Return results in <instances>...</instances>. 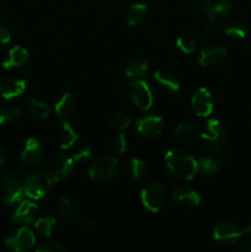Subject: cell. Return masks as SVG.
I'll return each instance as SVG.
<instances>
[{"label": "cell", "instance_id": "obj_30", "mask_svg": "<svg viewBox=\"0 0 251 252\" xmlns=\"http://www.w3.org/2000/svg\"><path fill=\"white\" fill-rule=\"evenodd\" d=\"M56 219L53 217H44V218L37 219L34 223V230L37 231L39 236L48 238L52 235L54 228H56Z\"/></svg>", "mask_w": 251, "mask_h": 252}, {"label": "cell", "instance_id": "obj_3", "mask_svg": "<svg viewBox=\"0 0 251 252\" xmlns=\"http://www.w3.org/2000/svg\"><path fill=\"white\" fill-rule=\"evenodd\" d=\"M0 182H1V187L5 192V196L2 198V203L5 207H11L20 203L26 196L24 189V182H21V180L12 172L5 171L1 175Z\"/></svg>", "mask_w": 251, "mask_h": 252}, {"label": "cell", "instance_id": "obj_21", "mask_svg": "<svg viewBox=\"0 0 251 252\" xmlns=\"http://www.w3.org/2000/svg\"><path fill=\"white\" fill-rule=\"evenodd\" d=\"M79 135L76 130L74 129L73 126L69 122H63L59 127V134H58V142L59 147L63 150H68L78 142Z\"/></svg>", "mask_w": 251, "mask_h": 252}, {"label": "cell", "instance_id": "obj_5", "mask_svg": "<svg viewBox=\"0 0 251 252\" xmlns=\"http://www.w3.org/2000/svg\"><path fill=\"white\" fill-rule=\"evenodd\" d=\"M140 201L142 204L153 213L161 211L166 203V191L165 187L159 182H152L143 187L140 192Z\"/></svg>", "mask_w": 251, "mask_h": 252}, {"label": "cell", "instance_id": "obj_2", "mask_svg": "<svg viewBox=\"0 0 251 252\" xmlns=\"http://www.w3.org/2000/svg\"><path fill=\"white\" fill-rule=\"evenodd\" d=\"M53 181L49 179L47 172L41 170H32L25 176V194L31 199H42L51 192Z\"/></svg>", "mask_w": 251, "mask_h": 252}, {"label": "cell", "instance_id": "obj_10", "mask_svg": "<svg viewBox=\"0 0 251 252\" xmlns=\"http://www.w3.org/2000/svg\"><path fill=\"white\" fill-rule=\"evenodd\" d=\"M137 130L145 139H157L164 132V121L159 116H144L137 120Z\"/></svg>", "mask_w": 251, "mask_h": 252}, {"label": "cell", "instance_id": "obj_1", "mask_svg": "<svg viewBox=\"0 0 251 252\" xmlns=\"http://www.w3.org/2000/svg\"><path fill=\"white\" fill-rule=\"evenodd\" d=\"M165 162L170 174L181 181H191L198 172L197 160L180 148L170 149L165 155Z\"/></svg>", "mask_w": 251, "mask_h": 252}, {"label": "cell", "instance_id": "obj_33", "mask_svg": "<svg viewBox=\"0 0 251 252\" xmlns=\"http://www.w3.org/2000/svg\"><path fill=\"white\" fill-rule=\"evenodd\" d=\"M130 176L133 180L138 181V180H142L144 177L145 172H147V165L143 161L142 159H138V158H133L130 160Z\"/></svg>", "mask_w": 251, "mask_h": 252}, {"label": "cell", "instance_id": "obj_6", "mask_svg": "<svg viewBox=\"0 0 251 252\" xmlns=\"http://www.w3.org/2000/svg\"><path fill=\"white\" fill-rule=\"evenodd\" d=\"M129 89L130 97L134 105L142 111H148L153 107L155 101L154 91L152 86L143 79L132 80V83L128 86Z\"/></svg>", "mask_w": 251, "mask_h": 252}, {"label": "cell", "instance_id": "obj_40", "mask_svg": "<svg viewBox=\"0 0 251 252\" xmlns=\"http://www.w3.org/2000/svg\"><path fill=\"white\" fill-rule=\"evenodd\" d=\"M214 25H216V21H212V20H209L208 24H206L203 26L202 31H203L204 33H207V34H211L212 32L214 31Z\"/></svg>", "mask_w": 251, "mask_h": 252}, {"label": "cell", "instance_id": "obj_29", "mask_svg": "<svg viewBox=\"0 0 251 252\" xmlns=\"http://www.w3.org/2000/svg\"><path fill=\"white\" fill-rule=\"evenodd\" d=\"M59 217L64 220H74L78 217V208L66 197H62L58 203Z\"/></svg>", "mask_w": 251, "mask_h": 252}, {"label": "cell", "instance_id": "obj_11", "mask_svg": "<svg viewBox=\"0 0 251 252\" xmlns=\"http://www.w3.org/2000/svg\"><path fill=\"white\" fill-rule=\"evenodd\" d=\"M191 106L198 117H208L214 108L213 95L207 88L197 89L192 95Z\"/></svg>", "mask_w": 251, "mask_h": 252}, {"label": "cell", "instance_id": "obj_16", "mask_svg": "<svg viewBox=\"0 0 251 252\" xmlns=\"http://www.w3.org/2000/svg\"><path fill=\"white\" fill-rule=\"evenodd\" d=\"M43 158V148L36 138H29L21 150V160L27 165H38Z\"/></svg>", "mask_w": 251, "mask_h": 252}, {"label": "cell", "instance_id": "obj_18", "mask_svg": "<svg viewBox=\"0 0 251 252\" xmlns=\"http://www.w3.org/2000/svg\"><path fill=\"white\" fill-rule=\"evenodd\" d=\"M30 53L26 48L21 46H15L6 53V56L2 59V68L12 69L19 68L29 62Z\"/></svg>", "mask_w": 251, "mask_h": 252}, {"label": "cell", "instance_id": "obj_17", "mask_svg": "<svg viewBox=\"0 0 251 252\" xmlns=\"http://www.w3.org/2000/svg\"><path fill=\"white\" fill-rule=\"evenodd\" d=\"M172 197L187 208H196L201 204V196L198 192L186 185L177 186L172 192Z\"/></svg>", "mask_w": 251, "mask_h": 252}, {"label": "cell", "instance_id": "obj_26", "mask_svg": "<svg viewBox=\"0 0 251 252\" xmlns=\"http://www.w3.org/2000/svg\"><path fill=\"white\" fill-rule=\"evenodd\" d=\"M149 63L145 61H140V59H134L130 61L126 66V76L129 80H138L142 79L145 74L149 70Z\"/></svg>", "mask_w": 251, "mask_h": 252}, {"label": "cell", "instance_id": "obj_43", "mask_svg": "<svg viewBox=\"0 0 251 252\" xmlns=\"http://www.w3.org/2000/svg\"><path fill=\"white\" fill-rule=\"evenodd\" d=\"M240 250L245 251V252H251V241L244 244V245L240 248Z\"/></svg>", "mask_w": 251, "mask_h": 252}, {"label": "cell", "instance_id": "obj_39", "mask_svg": "<svg viewBox=\"0 0 251 252\" xmlns=\"http://www.w3.org/2000/svg\"><path fill=\"white\" fill-rule=\"evenodd\" d=\"M80 225L84 230L91 231L96 228V221L93 218H83L80 221Z\"/></svg>", "mask_w": 251, "mask_h": 252}, {"label": "cell", "instance_id": "obj_35", "mask_svg": "<svg viewBox=\"0 0 251 252\" xmlns=\"http://www.w3.org/2000/svg\"><path fill=\"white\" fill-rule=\"evenodd\" d=\"M65 250L66 249L63 244L54 240L43 241L36 248L37 252H64Z\"/></svg>", "mask_w": 251, "mask_h": 252}, {"label": "cell", "instance_id": "obj_13", "mask_svg": "<svg viewBox=\"0 0 251 252\" xmlns=\"http://www.w3.org/2000/svg\"><path fill=\"white\" fill-rule=\"evenodd\" d=\"M26 90V83L24 79L17 76L6 75L0 78V97L4 100H12L19 97Z\"/></svg>", "mask_w": 251, "mask_h": 252}, {"label": "cell", "instance_id": "obj_41", "mask_svg": "<svg viewBox=\"0 0 251 252\" xmlns=\"http://www.w3.org/2000/svg\"><path fill=\"white\" fill-rule=\"evenodd\" d=\"M5 159H6V152H5L4 147H2V145L0 144V165L4 164Z\"/></svg>", "mask_w": 251, "mask_h": 252}, {"label": "cell", "instance_id": "obj_20", "mask_svg": "<svg viewBox=\"0 0 251 252\" xmlns=\"http://www.w3.org/2000/svg\"><path fill=\"white\" fill-rule=\"evenodd\" d=\"M76 107V98L74 96V94L66 93L57 101L56 107H54V111H56V116L58 118H62V120H65V118L70 117L74 113Z\"/></svg>", "mask_w": 251, "mask_h": 252}, {"label": "cell", "instance_id": "obj_42", "mask_svg": "<svg viewBox=\"0 0 251 252\" xmlns=\"http://www.w3.org/2000/svg\"><path fill=\"white\" fill-rule=\"evenodd\" d=\"M243 236H250L251 238V224H249L243 229Z\"/></svg>", "mask_w": 251, "mask_h": 252}, {"label": "cell", "instance_id": "obj_34", "mask_svg": "<svg viewBox=\"0 0 251 252\" xmlns=\"http://www.w3.org/2000/svg\"><path fill=\"white\" fill-rule=\"evenodd\" d=\"M176 46L177 48L180 49L181 52L186 54H191L196 51V41L192 38L191 36H187V34H182L180 36L179 38L176 39Z\"/></svg>", "mask_w": 251, "mask_h": 252}, {"label": "cell", "instance_id": "obj_27", "mask_svg": "<svg viewBox=\"0 0 251 252\" xmlns=\"http://www.w3.org/2000/svg\"><path fill=\"white\" fill-rule=\"evenodd\" d=\"M26 107L30 115L39 121H43L46 118H48L49 113H51L49 106L47 103L42 102V101L36 100V98H29L26 103Z\"/></svg>", "mask_w": 251, "mask_h": 252}, {"label": "cell", "instance_id": "obj_22", "mask_svg": "<svg viewBox=\"0 0 251 252\" xmlns=\"http://www.w3.org/2000/svg\"><path fill=\"white\" fill-rule=\"evenodd\" d=\"M153 76H154V79L160 85L164 86L165 89H167L171 93H177L180 90V88H181V83H180L179 78L169 70L157 69V70L154 71Z\"/></svg>", "mask_w": 251, "mask_h": 252}, {"label": "cell", "instance_id": "obj_9", "mask_svg": "<svg viewBox=\"0 0 251 252\" xmlns=\"http://www.w3.org/2000/svg\"><path fill=\"white\" fill-rule=\"evenodd\" d=\"M213 238L218 245L231 248L243 238V229L230 221H224L213 229Z\"/></svg>", "mask_w": 251, "mask_h": 252}, {"label": "cell", "instance_id": "obj_28", "mask_svg": "<svg viewBox=\"0 0 251 252\" xmlns=\"http://www.w3.org/2000/svg\"><path fill=\"white\" fill-rule=\"evenodd\" d=\"M22 118V111L15 106L0 108V126H14Z\"/></svg>", "mask_w": 251, "mask_h": 252}, {"label": "cell", "instance_id": "obj_24", "mask_svg": "<svg viewBox=\"0 0 251 252\" xmlns=\"http://www.w3.org/2000/svg\"><path fill=\"white\" fill-rule=\"evenodd\" d=\"M147 5L142 4V2H137V4H132L128 7L127 12H126V21L129 26H138L142 24L143 20L147 16Z\"/></svg>", "mask_w": 251, "mask_h": 252}, {"label": "cell", "instance_id": "obj_19", "mask_svg": "<svg viewBox=\"0 0 251 252\" xmlns=\"http://www.w3.org/2000/svg\"><path fill=\"white\" fill-rule=\"evenodd\" d=\"M209 20L216 21V17L223 16L230 12L234 0H201Z\"/></svg>", "mask_w": 251, "mask_h": 252}, {"label": "cell", "instance_id": "obj_25", "mask_svg": "<svg viewBox=\"0 0 251 252\" xmlns=\"http://www.w3.org/2000/svg\"><path fill=\"white\" fill-rule=\"evenodd\" d=\"M198 171L204 176H214L221 170V164L218 159L213 157H203L197 160Z\"/></svg>", "mask_w": 251, "mask_h": 252}, {"label": "cell", "instance_id": "obj_23", "mask_svg": "<svg viewBox=\"0 0 251 252\" xmlns=\"http://www.w3.org/2000/svg\"><path fill=\"white\" fill-rule=\"evenodd\" d=\"M223 31L226 37L233 39H244L248 34V27L245 22L239 19H231L224 25Z\"/></svg>", "mask_w": 251, "mask_h": 252}, {"label": "cell", "instance_id": "obj_15", "mask_svg": "<svg viewBox=\"0 0 251 252\" xmlns=\"http://www.w3.org/2000/svg\"><path fill=\"white\" fill-rule=\"evenodd\" d=\"M226 51L223 47H206L197 56V62L203 68H214L225 59Z\"/></svg>", "mask_w": 251, "mask_h": 252}, {"label": "cell", "instance_id": "obj_4", "mask_svg": "<svg viewBox=\"0 0 251 252\" xmlns=\"http://www.w3.org/2000/svg\"><path fill=\"white\" fill-rule=\"evenodd\" d=\"M201 139L203 140L207 149L217 153L224 147L226 140L225 128L218 120H209L201 132Z\"/></svg>", "mask_w": 251, "mask_h": 252}, {"label": "cell", "instance_id": "obj_31", "mask_svg": "<svg viewBox=\"0 0 251 252\" xmlns=\"http://www.w3.org/2000/svg\"><path fill=\"white\" fill-rule=\"evenodd\" d=\"M196 133V126L192 122H181L174 130V137L175 139L181 140V142H185V140L191 139L192 137Z\"/></svg>", "mask_w": 251, "mask_h": 252}, {"label": "cell", "instance_id": "obj_8", "mask_svg": "<svg viewBox=\"0 0 251 252\" xmlns=\"http://www.w3.org/2000/svg\"><path fill=\"white\" fill-rule=\"evenodd\" d=\"M73 158L65 154L54 155L47 167V175L53 182H62L71 176L74 170Z\"/></svg>", "mask_w": 251, "mask_h": 252}, {"label": "cell", "instance_id": "obj_7", "mask_svg": "<svg viewBox=\"0 0 251 252\" xmlns=\"http://www.w3.org/2000/svg\"><path fill=\"white\" fill-rule=\"evenodd\" d=\"M117 169L118 161L116 158L110 157V155H102L91 164L90 169H89V177L94 181H108V180L113 179Z\"/></svg>", "mask_w": 251, "mask_h": 252}, {"label": "cell", "instance_id": "obj_38", "mask_svg": "<svg viewBox=\"0 0 251 252\" xmlns=\"http://www.w3.org/2000/svg\"><path fill=\"white\" fill-rule=\"evenodd\" d=\"M11 39V36H10V32L7 31V29H5L4 26L0 25V47L7 44Z\"/></svg>", "mask_w": 251, "mask_h": 252}, {"label": "cell", "instance_id": "obj_14", "mask_svg": "<svg viewBox=\"0 0 251 252\" xmlns=\"http://www.w3.org/2000/svg\"><path fill=\"white\" fill-rule=\"evenodd\" d=\"M37 212H38V206L36 203H32L31 201L22 199L19 203V206L16 207L14 213H12L11 220L16 224L29 225V224L34 223Z\"/></svg>", "mask_w": 251, "mask_h": 252}, {"label": "cell", "instance_id": "obj_37", "mask_svg": "<svg viewBox=\"0 0 251 252\" xmlns=\"http://www.w3.org/2000/svg\"><path fill=\"white\" fill-rule=\"evenodd\" d=\"M91 157H93V152H91L90 148L85 147V148H81V149L76 150V152L74 153L73 160H74V162H83V161H86V160L90 159Z\"/></svg>", "mask_w": 251, "mask_h": 252}, {"label": "cell", "instance_id": "obj_36", "mask_svg": "<svg viewBox=\"0 0 251 252\" xmlns=\"http://www.w3.org/2000/svg\"><path fill=\"white\" fill-rule=\"evenodd\" d=\"M111 148L118 155H123L127 152V138H126L125 133H118L117 135L113 137L112 142H111Z\"/></svg>", "mask_w": 251, "mask_h": 252}, {"label": "cell", "instance_id": "obj_32", "mask_svg": "<svg viewBox=\"0 0 251 252\" xmlns=\"http://www.w3.org/2000/svg\"><path fill=\"white\" fill-rule=\"evenodd\" d=\"M110 125L113 129L123 130L132 125V118L129 117V115L125 112H117L111 117Z\"/></svg>", "mask_w": 251, "mask_h": 252}, {"label": "cell", "instance_id": "obj_12", "mask_svg": "<svg viewBox=\"0 0 251 252\" xmlns=\"http://www.w3.org/2000/svg\"><path fill=\"white\" fill-rule=\"evenodd\" d=\"M36 243V236L29 228H21L14 236H10L5 241V246L15 252H25L32 249Z\"/></svg>", "mask_w": 251, "mask_h": 252}]
</instances>
